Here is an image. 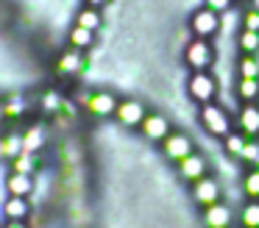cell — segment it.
I'll return each instance as SVG.
<instances>
[{
  "instance_id": "obj_1",
  "label": "cell",
  "mask_w": 259,
  "mask_h": 228,
  "mask_svg": "<svg viewBox=\"0 0 259 228\" xmlns=\"http://www.w3.org/2000/svg\"><path fill=\"white\" fill-rule=\"evenodd\" d=\"M198 114H201V125H203V131H206L209 136L226 139L231 131H234V120H231V114L223 109V106L206 103V106H201Z\"/></svg>"
},
{
  "instance_id": "obj_2",
  "label": "cell",
  "mask_w": 259,
  "mask_h": 228,
  "mask_svg": "<svg viewBox=\"0 0 259 228\" xmlns=\"http://www.w3.org/2000/svg\"><path fill=\"white\" fill-rule=\"evenodd\" d=\"M117 95L109 92V89H90V92L81 95V106H84V111L90 117H95V120H106V117H114V111H117Z\"/></svg>"
},
{
  "instance_id": "obj_3",
  "label": "cell",
  "mask_w": 259,
  "mask_h": 228,
  "mask_svg": "<svg viewBox=\"0 0 259 228\" xmlns=\"http://www.w3.org/2000/svg\"><path fill=\"white\" fill-rule=\"evenodd\" d=\"M187 95L198 106L214 103V98H218V81H214V75L209 70L190 72V78H187Z\"/></svg>"
},
{
  "instance_id": "obj_4",
  "label": "cell",
  "mask_w": 259,
  "mask_h": 228,
  "mask_svg": "<svg viewBox=\"0 0 259 228\" xmlns=\"http://www.w3.org/2000/svg\"><path fill=\"white\" fill-rule=\"evenodd\" d=\"M84 70H87V50L67 48L64 53H59V56H56V61H53V75L62 78V81L78 78Z\"/></svg>"
},
{
  "instance_id": "obj_5",
  "label": "cell",
  "mask_w": 259,
  "mask_h": 228,
  "mask_svg": "<svg viewBox=\"0 0 259 228\" xmlns=\"http://www.w3.org/2000/svg\"><path fill=\"white\" fill-rule=\"evenodd\" d=\"M184 64L190 67L192 72L209 70L214 64V48L209 39H190L184 44Z\"/></svg>"
},
{
  "instance_id": "obj_6",
  "label": "cell",
  "mask_w": 259,
  "mask_h": 228,
  "mask_svg": "<svg viewBox=\"0 0 259 228\" xmlns=\"http://www.w3.org/2000/svg\"><path fill=\"white\" fill-rule=\"evenodd\" d=\"M190 31H192L195 39H209V42H212V39L220 33V14L212 11L209 6L195 9L192 17H190Z\"/></svg>"
},
{
  "instance_id": "obj_7",
  "label": "cell",
  "mask_w": 259,
  "mask_h": 228,
  "mask_svg": "<svg viewBox=\"0 0 259 228\" xmlns=\"http://www.w3.org/2000/svg\"><path fill=\"white\" fill-rule=\"evenodd\" d=\"M192 187V200H195L198 209H209V206L220 203V198H223V187H220V181L214 175H203L201 181L190 184Z\"/></svg>"
},
{
  "instance_id": "obj_8",
  "label": "cell",
  "mask_w": 259,
  "mask_h": 228,
  "mask_svg": "<svg viewBox=\"0 0 259 228\" xmlns=\"http://www.w3.org/2000/svg\"><path fill=\"white\" fill-rule=\"evenodd\" d=\"M159 148H162L164 159L173 161V164H179V161H184L190 153H195V145H192V139L187 136L184 131H173Z\"/></svg>"
},
{
  "instance_id": "obj_9",
  "label": "cell",
  "mask_w": 259,
  "mask_h": 228,
  "mask_svg": "<svg viewBox=\"0 0 259 228\" xmlns=\"http://www.w3.org/2000/svg\"><path fill=\"white\" fill-rule=\"evenodd\" d=\"M145 114H148V109H145V103H142V100H137V98H123V100L117 103L114 120H117L123 128H140L142 120H145Z\"/></svg>"
},
{
  "instance_id": "obj_10",
  "label": "cell",
  "mask_w": 259,
  "mask_h": 228,
  "mask_svg": "<svg viewBox=\"0 0 259 228\" xmlns=\"http://www.w3.org/2000/svg\"><path fill=\"white\" fill-rule=\"evenodd\" d=\"M140 131H142V136H145L148 142L162 145L164 139L173 133V125H170V120L164 114H159V111H148L145 120H142V125H140Z\"/></svg>"
},
{
  "instance_id": "obj_11",
  "label": "cell",
  "mask_w": 259,
  "mask_h": 228,
  "mask_svg": "<svg viewBox=\"0 0 259 228\" xmlns=\"http://www.w3.org/2000/svg\"><path fill=\"white\" fill-rule=\"evenodd\" d=\"M234 131L248 139H259V103H240L234 114Z\"/></svg>"
},
{
  "instance_id": "obj_12",
  "label": "cell",
  "mask_w": 259,
  "mask_h": 228,
  "mask_svg": "<svg viewBox=\"0 0 259 228\" xmlns=\"http://www.w3.org/2000/svg\"><path fill=\"white\" fill-rule=\"evenodd\" d=\"M203 228H234V209L229 203H214L209 209H201Z\"/></svg>"
},
{
  "instance_id": "obj_13",
  "label": "cell",
  "mask_w": 259,
  "mask_h": 228,
  "mask_svg": "<svg viewBox=\"0 0 259 228\" xmlns=\"http://www.w3.org/2000/svg\"><path fill=\"white\" fill-rule=\"evenodd\" d=\"M176 170H179L181 181L195 184V181H201L203 175H209V159H206V156H201V153H190L184 161L176 164Z\"/></svg>"
},
{
  "instance_id": "obj_14",
  "label": "cell",
  "mask_w": 259,
  "mask_h": 228,
  "mask_svg": "<svg viewBox=\"0 0 259 228\" xmlns=\"http://www.w3.org/2000/svg\"><path fill=\"white\" fill-rule=\"evenodd\" d=\"M3 187H6V192L14 195V198H31V192H34V175L9 172L6 181H3Z\"/></svg>"
},
{
  "instance_id": "obj_15",
  "label": "cell",
  "mask_w": 259,
  "mask_h": 228,
  "mask_svg": "<svg viewBox=\"0 0 259 228\" xmlns=\"http://www.w3.org/2000/svg\"><path fill=\"white\" fill-rule=\"evenodd\" d=\"M48 145V131H45V125H28L25 128V133H23V150L25 153H39L42 148Z\"/></svg>"
},
{
  "instance_id": "obj_16",
  "label": "cell",
  "mask_w": 259,
  "mask_h": 228,
  "mask_svg": "<svg viewBox=\"0 0 259 228\" xmlns=\"http://www.w3.org/2000/svg\"><path fill=\"white\" fill-rule=\"evenodd\" d=\"M64 103H67V98H64L59 89H45L42 98H39V111L45 117H59L64 109Z\"/></svg>"
},
{
  "instance_id": "obj_17",
  "label": "cell",
  "mask_w": 259,
  "mask_h": 228,
  "mask_svg": "<svg viewBox=\"0 0 259 228\" xmlns=\"http://www.w3.org/2000/svg\"><path fill=\"white\" fill-rule=\"evenodd\" d=\"M3 217L6 220H28L31 214V203L28 198H14V195H9L6 200H3Z\"/></svg>"
},
{
  "instance_id": "obj_18",
  "label": "cell",
  "mask_w": 259,
  "mask_h": 228,
  "mask_svg": "<svg viewBox=\"0 0 259 228\" xmlns=\"http://www.w3.org/2000/svg\"><path fill=\"white\" fill-rule=\"evenodd\" d=\"M23 153V133L17 131H9L6 136H0V156L6 161L17 159V156Z\"/></svg>"
},
{
  "instance_id": "obj_19",
  "label": "cell",
  "mask_w": 259,
  "mask_h": 228,
  "mask_svg": "<svg viewBox=\"0 0 259 228\" xmlns=\"http://www.w3.org/2000/svg\"><path fill=\"white\" fill-rule=\"evenodd\" d=\"M67 42H70V48H75V50H90L92 44H95V31H90V28H84V25H73L67 33Z\"/></svg>"
},
{
  "instance_id": "obj_20",
  "label": "cell",
  "mask_w": 259,
  "mask_h": 228,
  "mask_svg": "<svg viewBox=\"0 0 259 228\" xmlns=\"http://www.w3.org/2000/svg\"><path fill=\"white\" fill-rule=\"evenodd\" d=\"M9 170L12 172H23V175H34L39 170V153H20L17 159L9 161Z\"/></svg>"
},
{
  "instance_id": "obj_21",
  "label": "cell",
  "mask_w": 259,
  "mask_h": 228,
  "mask_svg": "<svg viewBox=\"0 0 259 228\" xmlns=\"http://www.w3.org/2000/svg\"><path fill=\"white\" fill-rule=\"evenodd\" d=\"M25 100L23 98H9L3 100V122H9V125H17L20 120L25 117Z\"/></svg>"
},
{
  "instance_id": "obj_22",
  "label": "cell",
  "mask_w": 259,
  "mask_h": 228,
  "mask_svg": "<svg viewBox=\"0 0 259 228\" xmlns=\"http://www.w3.org/2000/svg\"><path fill=\"white\" fill-rule=\"evenodd\" d=\"M237 98H240V103H256L259 100V78H240L237 81Z\"/></svg>"
},
{
  "instance_id": "obj_23",
  "label": "cell",
  "mask_w": 259,
  "mask_h": 228,
  "mask_svg": "<svg viewBox=\"0 0 259 228\" xmlns=\"http://www.w3.org/2000/svg\"><path fill=\"white\" fill-rule=\"evenodd\" d=\"M75 25H84V28H90V31H98V28L103 25L101 9H95V6H84V9H78V14H75Z\"/></svg>"
},
{
  "instance_id": "obj_24",
  "label": "cell",
  "mask_w": 259,
  "mask_h": 228,
  "mask_svg": "<svg viewBox=\"0 0 259 228\" xmlns=\"http://www.w3.org/2000/svg\"><path fill=\"white\" fill-rule=\"evenodd\" d=\"M237 225L240 228H259V200H248L240 209V217H237Z\"/></svg>"
},
{
  "instance_id": "obj_25",
  "label": "cell",
  "mask_w": 259,
  "mask_h": 228,
  "mask_svg": "<svg viewBox=\"0 0 259 228\" xmlns=\"http://www.w3.org/2000/svg\"><path fill=\"white\" fill-rule=\"evenodd\" d=\"M242 192L248 200H259V167H248V172L242 175Z\"/></svg>"
},
{
  "instance_id": "obj_26",
  "label": "cell",
  "mask_w": 259,
  "mask_h": 228,
  "mask_svg": "<svg viewBox=\"0 0 259 228\" xmlns=\"http://www.w3.org/2000/svg\"><path fill=\"white\" fill-rule=\"evenodd\" d=\"M237 72H240V78H259V59L251 53H242L237 61Z\"/></svg>"
},
{
  "instance_id": "obj_27",
  "label": "cell",
  "mask_w": 259,
  "mask_h": 228,
  "mask_svg": "<svg viewBox=\"0 0 259 228\" xmlns=\"http://www.w3.org/2000/svg\"><path fill=\"white\" fill-rule=\"evenodd\" d=\"M237 48H240V53L256 56L259 53V33L256 31H240V36H237Z\"/></svg>"
},
{
  "instance_id": "obj_28",
  "label": "cell",
  "mask_w": 259,
  "mask_h": 228,
  "mask_svg": "<svg viewBox=\"0 0 259 228\" xmlns=\"http://www.w3.org/2000/svg\"><path fill=\"white\" fill-rule=\"evenodd\" d=\"M245 142H248V136H242L240 131H231L229 136L223 139V150H226L229 156H234V159H237V156L242 153V148H245Z\"/></svg>"
},
{
  "instance_id": "obj_29",
  "label": "cell",
  "mask_w": 259,
  "mask_h": 228,
  "mask_svg": "<svg viewBox=\"0 0 259 228\" xmlns=\"http://www.w3.org/2000/svg\"><path fill=\"white\" fill-rule=\"evenodd\" d=\"M237 159H240L242 164H248V167H256L259 164V139H248L245 148H242V153L237 156Z\"/></svg>"
},
{
  "instance_id": "obj_30",
  "label": "cell",
  "mask_w": 259,
  "mask_h": 228,
  "mask_svg": "<svg viewBox=\"0 0 259 228\" xmlns=\"http://www.w3.org/2000/svg\"><path fill=\"white\" fill-rule=\"evenodd\" d=\"M237 25H242V14L237 6H231L229 11H223L220 14V31H234Z\"/></svg>"
},
{
  "instance_id": "obj_31",
  "label": "cell",
  "mask_w": 259,
  "mask_h": 228,
  "mask_svg": "<svg viewBox=\"0 0 259 228\" xmlns=\"http://www.w3.org/2000/svg\"><path fill=\"white\" fill-rule=\"evenodd\" d=\"M242 31H256L259 33V9H251L248 6L242 11Z\"/></svg>"
},
{
  "instance_id": "obj_32",
  "label": "cell",
  "mask_w": 259,
  "mask_h": 228,
  "mask_svg": "<svg viewBox=\"0 0 259 228\" xmlns=\"http://www.w3.org/2000/svg\"><path fill=\"white\" fill-rule=\"evenodd\" d=\"M234 3H237V0H206V6H209L212 11H218V14H223V11H229Z\"/></svg>"
},
{
  "instance_id": "obj_33",
  "label": "cell",
  "mask_w": 259,
  "mask_h": 228,
  "mask_svg": "<svg viewBox=\"0 0 259 228\" xmlns=\"http://www.w3.org/2000/svg\"><path fill=\"white\" fill-rule=\"evenodd\" d=\"M3 228H28L25 220H3Z\"/></svg>"
},
{
  "instance_id": "obj_34",
  "label": "cell",
  "mask_w": 259,
  "mask_h": 228,
  "mask_svg": "<svg viewBox=\"0 0 259 228\" xmlns=\"http://www.w3.org/2000/svg\"><path fill=\"white\" fill-rule=\"evenodd\" d=\"M109 0H84V6H95V9H101V6H106Z\"/></svg>"
},
{
  "instance_id": "obj_35",
  "label": "cell",
  "mask_w": 259,
  "mask_h": 228,
  "mask_svg": "<svg viewBox=\"0 0 259 228\" xmlns=\"http://www.w3.org/2000/svg\"><path fill=\"white\" fill-rule=\"evenodd\" d=\"M0 122H3V100H0Z\"/></svg>"
},
{
  "instance_id": "obj_36",
  "label": "cell",
  "mask_w": 259,
  "mask_h": 228,
  "mask_svg": "<svg viewBox=\"0 0 259 228\" xmlns=\"http://www.w3.org/2000/svg\"><path fill=\"white\" fill-rule=\"evenodd\" d=\"M0 209H3V195H0Z\"/></svg>"
},
{
  "instance_id": "obj_37",
  "label": "cell",
  "mask_w": 259,
  "mask_h": 228,
  "mask_svg": "<svg viewBox=\"0 0 259 228\" xmlns=\"http://www.w3.org/2000/svg\"><path fill=\"white\" fill-rule=\"evenodd\" d=\"M0 228H3V220H0Z\"/></svg>"
},
{
  "instance_id": "obj_38",
  "label": "cell",
  "mask_w": 259,
  "mask_h": 228,
  "mask_svg": "<svg viewBox=\"0 0 259 228\" xmlns=\"http://www.w3.org/2000/svg\"><path fill=\"white\" fill-rule=\"evenodd\" d=\"M256 59H259V53H256Z\"/></svg>"
},
{
  "instance_id": "obj_39",
  "label": "cell",
  "mask_w": 259,
  "mask_h": 228,
  "mask_svg": "<svg viewBox=\"0 0 259 228\" xmlns=\"http://www.w3.org/2000/svg\"><path fill=\"white\" fill-rule=\"evenodd\" d=\"M256 167H259V164H256Z\"/></svg>"
}]
</instances>
